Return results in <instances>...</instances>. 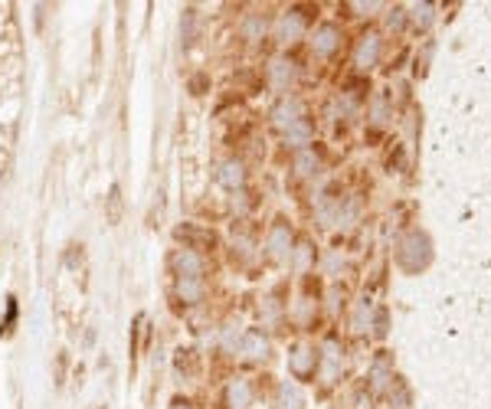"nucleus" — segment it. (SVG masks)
Returning <instances> with one entry per match:
<instances>
[{
    "mask_svg": "<svg viewBox=\"0 0 491 409\" xmlns=\"http://www.w3.org/2000/svg\"><path fill=\"white\" fill-rule=\"evenodd\" d=\"M377 56H380V36L377 33H370V36H364L360 40V46H357V66L360 69H370L373 62H377Z\"/></svg>",
    "mask_w": 491,
    "mask_h": 409,
    "instance_id": "0eeeda50",
    "label": "nucleus"
},
{
    "mask_svg": "<svg viewBox=\"0 0 491 409\" xmlns=\"http://www.w3.org/2000/svg\"><path fill=\"white\" fill-rule=\"evenodd\" d=\"M275 30H279L282 43H292V40H298V36L305 33V17H302L298 10H288V13H282V17H279Z\"/></svg>",
    "mask_w": 491,
    "mask_h": 409,
    "instance_id": "7ed1b4c3",
    "label": "nucleus"
},
{
    "mask_svg": "<svg viewBox=\"0 0 491 409\" xmlns=\"http://www.w3.org/2000/svg\"><path fill=\"white\" fill-rule=\"evenodd\" d=\"M263 30H265V20L259 17V13H253V17L246 20V26H243L246 40H259V36H263Z\"/></svg>",
    "mask_w": 491,
    "mask_h": 409,
    "instance_id": "f3484780",
    "label": "nucleus"
},
{
    "mask_svg": "<svg viewBox=\"0 0 491 409\" xmlns=\"http://www.w3.org/2000/svg\"><path fill=\"white\" fill-rule=\"evenodd\" d=\"M246 403H249V383H246V380H236V383L229 386V406L243 409Z\"/></svg>",
    "mask_w": 491,
    "mask_h": 409,
    "instance_id": "2eb2a0df",
    "label": "nucleus"
},
{
    "mask_svg": "<svg viewBox=\"0 0 491 409\" xmlns=\"http://www.w3.org/2000/svg\"><path fill=\"white\" fill-rule=\"evenodd\" d=\"M170 262H174L180 279H204V259L197 256L194 249H177Z\"/></svg>",
    "mask_w": 491,
    "mask_h": 409,
    "instance_id": "f03ea898",
    "label": "nucleus"
},
{
    "mask_svg": "<svg viewBox=\"0 0 491 409\" xmlns=\"http://www.w3.org/2000/svg\"><path fill=\"white\" fill-rule=\"evenodd\" d=\"M265 350H269V344H265L263 334H246L243 344H239L243 357H265Z\"/></svg>",
    "mask_w": 491,
    "mask_h": 409,
    "instance_id": "9d476101",
    "label": "nucleus"
},
{
    "mask_svg": "<svg viewBox=\"0 0 491 409\" xmlns=\"http://www.w3.org/2000/svg\"><path fill=\"white\" fill-rule=\"evenodd\" d=\"M177 291L184 301H200V295H204V279H180Z\"/></svg>",
    "mask_w": 491,
    "mask_h": 409,
    "instance_id": "9b49d317",
    "label": "nucleus"
},
{
    "mask_svg": "<svg viewBox=\"0 0 491 409\" xmlns=\"http://www.w3.org/2000/svg\"><path fill=\"white\" fill-rule=\"evenodd\" d=\"M279 409H302V393L292 383H285L279 390Z\"/></svg>",
    "mask_w": 491,
    "mask_h": 409,
    "instance_id": "4468645a",
    "label": "nucleus"
},
{
    "mask_svg": "<svg viewBox=\"0 0 491 409\" xmlns=\"http://www.w3.org/2000/svg\"><path fill=\"white\" fill-rule=\"evenodd\" d=\"M20 108H23V46H20L13 7L0 4V184L7 177L13 145H17Z\"/></svg>",
    "mask_w": 491,
    "mask_h": 409,
    "instance_id": "f257e3e1",
    "label": "nucleus"
},
{
    "mask_svg": "<svg viewBox=\"0 0 491 409\" xmlns=\"http://www.w3.org/2000/svg\"><path fill=\"white\" fill-rule=\"evenodd\" d=\"M269 249H272V256L282 259L285 262L288 256H292V232H288L285 223H275L269 232Z\"/></svg>",
    "mask_w": 491,
    "mask_h": 409,
    "instance_id": "20e7f679",
    "label": "nucleus"
},
{
    "mask_svg": "<svg viewBox=\"0 0 491 409\" xmlns=\"http://www.w3.org/2000/svg\"><path fill=\"white\" fill-rule=\"evenodd\" d=\"M285 138H288V145H308V138H311V128H308V121L302 118V121H295L292 128L285 131Z\"/></svg>",
    "mask_w": 491,
    "mask_h": 409,
    "instance_id": "dca6fc26",
    "label": "nucleus"
},
{
    "mask_svg": "<svg viewBox=\"0 0 491 409\" xmlns=\"http://www.w3.org/2000/svg\"><path fill=\"white\" fill-rule=\"evenodd\" d=\"M399 13H403V10H393V17H390V26H399V23H403V17H399Z\"/></svg>",
    "mask_w": 491,
    "mask_h": 409,
    "instance_id": "6ab92c4d",
    "label": "nucleus"
},
{
    "mask_svg": "<svg viewBox=\"0 0 491 409\" xmlns=\"http://www.w3.org/2000/svg\"><path fill=\"white\" fill-rule=\"evenodd\" d=\"M338 43H341V30H338V26L324 23V26H318V30H314V40H311L314 52H321V56H331V52L338 50Z\"/></svg>",
    "mask_w": 491,
    "mask_h": 409,
    "instance_id": "39448f33",
    "label": "nucleus"
},
{
    "mask_svg": "<svg viewBox=\"0 0 491 409\" xmlns=\"http://www.w3.org/2000/svg\"><path fill=\"white\" fill-rule=\"evenodd\" d=\"M292 76H295L292 62H285V60H275V62H272V82H275L279 89H285L288 82H292Z\"/></svg>",
    "mask_w": 491,
    "mask_h": 409,
    "instance_id": "ddd939ff",
    "label": "nucleus"
},
{
    "mask_svg": "<svg viewBox=\"0 0 491 409\" xmlns=\"http://www.w3.org/2000/svg\"><path fill=\"white\" fill-rule=\"evenodd\" d=\"M272 118H275V125H279V128H292V125H295V121H302V102H298V99H282L279 102V108L272 111Z\"/></svg>",
    "mask_w": 491,
    "mask_h": 409,
    "instance_id": "423d86ee",
    "label": "nucleus"
},
{
    "mask_svg": "<svg viewBox=\"0 0 491 409\" xmlns=\"http://www.w3.org/2000/svg\"><path fill=\"white\" fill-rule=\"evenodd\" d=\"M170 409H194V406H190V403H184V400H174V403H170Z\"/></svg>",
    "mask_w": 491,
    "mask_h": 409,
    "instance_id": "aec40b11",
    "label": "nucleus"
},
{
    "mask_svg": "<svg viewBox=\"0 0 491 409\" xmlns=\"http://www.w3.org/2000/svg\"><path fill=\"white\" fill-rule=\"evenodd\" d=\"M243 180H246V171H243V164H239V161H226L220 167V184L226 190L243 187Z\"/></svg>",
    "mask_w": 491,
    "mask_h": 409,
    "instance_id": "1a4fd4ad",
    "label": "nucleus"
},
{
    "mask_svg": "<svg viewBox=\"0 0 491 409\" xmlns=\"http://www.w3.org/2000/svg\"><path fill=\"white\" fill-rule=\"evenodd\" d=\"M295 171L298 174H314L318 171V154H314L311 147H302V151L295 154Z\"/></svg>",
    "mask_w": 491,
    "mask_h": 409,
    "instance_id": "f8f14e48",
    "label": "nucleus"
},
{
    "mask_svg": "<svg viewBox=\"0 0 491 409\" xmlns=\"http://www.w3.org/2000/svg\"><path fill=\"white\" fill-rule=\"evenodd\" d=\"M314 364H318V357H314V350L305 347V344H298L295 350H292V370H295L298 376H308L314 370Z\"/></svg>",
    "mask_w": 491,
    "mask_h": 409,
    "instance_id": "6e6552de",
    "label": "nucleus"
},
{
    "mask_svg": "<svg viewBox=\"0 0 491 409\" xmlns=\"http://www.w3.org/2000/svg\"><path fill=\"white\" fill-rule=\"evenodd\" d=\"M432 20V7H416V23H429Z\"/></svg>",
    "mask_w": 491,
    "mask_h": 409,
    "instance_id": "a211bd4d",
    "label": "nucleus"
}]
</instances>
